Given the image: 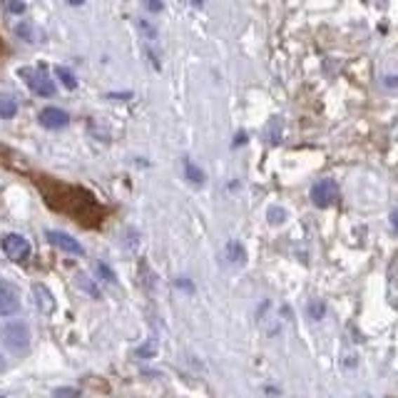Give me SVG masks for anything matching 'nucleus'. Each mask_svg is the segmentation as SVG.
Instances as JSON below:
<instances>
[{"instance_id":"f257e3e1","label":"nucleus","mask_w":398,"mask_h":398,"mask_svg":"<svg viewBox=\"0 0 398 398\" xmlns=\"http://www.w3.org/2000/svg\"><path fill=\"white\" fill-rule=\"evenodd\" d=\"M3 344L11 351H25L27 344H30V331L22 324H8L3 329Z\"/></svg>"},{"instance_id":"f03ea898","label":"nucleus","mask_w":398,"mask_h":398,"mask_svg":"<svg viewBox=\"0 0 398 398\" xmlns=\"http://www.w3.org/2000/svg\"><path fill=\"white\" fill-rule=\"evenodd\" d=\"M311 199L317 207H331L338 199V185L333 180H319L311 187Z\"/></svg>"},{"instance_id":"7ed1b4c3","label":"nucleus","mask_w":398,"mask_h":398,"mask_svg":"<svg viewBox=\"0 0 398 398\" xmlns=\"http://www.w3.org/2000/svg\"><path fill=\"white\" fill-rule=\"evenodd\" d=\"M3 251L13 262H25L30 257V241L20 234H6L3 237Z\"/></svg>"},{"instance_id":"20e7f679","label":"nucleus","mask_w":398,"mask_h":398,"mask_svg":"<svg viewBox=\"0 0 398 398\" xmlns=\"http://www.w3.org/2000/svg\"><path fill=\"white\" fill-rule=\"evenodd\" d=\"M20 309V294L11 281H0V317H13Z\"/></svg>"},{"instance_id":"39448f33","label":"nucleus","mask_w":398,"mask_h":398,"mask_svg":"<svg viewBox=\"0 0 398 398\" xmlns=\"http://www.w3.org/2000/svg\"><path fill=\"white\" fill-rule=\"evenodd\" d=\"M22 75H25L27 88L33 90L35 95H40V98H50V95L55 93L53 80H50L45 72H40V70H22Z\"/></svg>"},{"instance_id":"423d86ee","label":"nucleus","mask_w":398,"mask_h":398,"mask_svg":"<svg viewBox=\"0 0 398 398\" xmlns=\"http://www.w3.org/2000/svg\"><path fill=\"white\" fill-rule=\"evenodd\" d=\"M38 120H40V125H43L45 130H62V127L70 125V115H67L65 110H60V107L40 110Z\"/></svg>"},{"instance_id":"0eeeda50","label":"nucleus","mask_w":398,"mask_h":398,"mask_svg":"<svg viewBox=\"0 0 398 398\" xmlns=\"http://www.w3.org/2000/svg\"><path fill=\"white\" fill-rule=\"evenodd\" d=\"M48 241L53 246H58V249H62V251H67V254H75V257H80L82 251V244L77 239H72L70 234H65V232H48Z\"/></svg>"},{"instance_id":"6e6552de","label":"nucleus","mask_w":398,"mask_h":398,"mask_svg":"<svg viewBox=\"0 0 398 398\" xmlns=\"http://www.w3.org/2000/svg\"><path fill=\"white\" fill-rule=\"evenodd\" d=\"M33 299H35V304H38V309L43 311V314H53L55 311L53 291H50L48 286H43V284H35L33 286Z\"/></svg>"},{"instance_id":"1a4fd4ad","label":"nucleus","mask_w":398,"mask_h":398,"mask_svg":"<svg viewBox=\"0 0 398 398\" xmlns=\"http://www.w3.org/2000/svg\"><path fill=\"white\" fill-rule=\"evenodd\" d=\"M18 112V102L11 98V95H0V117L3 120H11Z\"/></svg>"},{"instance_id":"9d476101","label":"nucleus","mask_w":398,"mask_h":398,"mask_svg":"<svg viewBox=\"0 0 398 398\" xmlns=\"http://www.w3.org/2000/svg\"><path fill=\"white\" fill-rule=\"evenodd\" d=\"M55 75H58V80H60L67 90H75V88H77V80H75V75H72V72L67 70V67L58 65V67H55Z\"/></svg>"},{"instance_id":"9b49d317","label":"nucleus","mask_w":398,"mask_h":398,"mask_svg":"<svg viewBox=\"0 0 398 398\" xmlns=\"http://www.w3.org/2000/svg\"><path fill=\"white\" fill-rule=\"evenodd\" d=\"M185 175H187V180L194 182V185H202V182H204L202 169L197 167V164H192L190 159H187V162H185Z\"/></svg>"},{"instance_id":"f8f14e48","label":"nucleus","mask_w":398,"mask_h":398,"mask_svg":"<svg viewBox=\"0 0 398 398\" xmlns=\"http://www.w3.org/2000/svg\"><path fill=\"white\" fill-rule=\"evenodd\" d=\"M227 257H230V262H234V264H241L244 262V249H241L239 244H237V241H232L230 246H227Z\"/></svg>"},{"instance_id":"ddd939ff","label":"nucleus","mask_w":398,"mask_h":398,"mask_svg":"<svg viewBox=\"0 0 398 398\" xmlns=\"http://www.w3.org/2000/svg\"><path fill=\"white\" fill-rule=\"evenodd\" d=\"M137 25H140V30H142V33L147 35V40H154V38H157V30H154V27H150L145 20H137Z\"/></svg>"},{"instance_id":"4468645a","label":"nucleus","mask_w":398,"mask_h":398,"mask_svg":"<svg viewBox=\"0 0 398 398\" xmlns=\"http://www.w3.org/2000/svg\"><path fill=\"white\" fill-rule=\"evenodd\" d=\"M269 217H272L274 224H281L284 222V209H277V207L269 209Z\"/></svg>"},{"instance_id":"2eb2a0df","label":"nucleus","mask_w":398,"mask_h":398,"mask_svg":"<svg viewBox=\"0 0 398 398\" xmlns=\"http://www.w3.org/2000/svg\"><path fill=\"white\" fill-rule=\"evenodd\" d=\"M77 388H58V391H55V396H77Z\"/></svg>"},{"instance_id":"dca6fc26","label":"nucleus","mask_w":398,"mask_h":398,"mask_svg":"<svg viewBox=\"0 0 398 398\" xmlns=\"http://www.w3.org/2000/svg\"><path fill=\"white\" fill-rule=\"evenodd\" d=\"M137 354H140V356H145V354H154V344H152V341H150V344L145 346V349L137 351Z\"/></svg>"},{"instance_id":"f3484780","label":"nucleus","mask_w":398,"mask_h":398,"mask_svg":"<svg viewBox=\"0 0 398 398\" xmlns=\"http://www.w3.org/2000/svg\"><path fill=\"white\" fill-rule=\"evenodd\" d=\"M309 311H311V314H314V317H317V314H319V317H321V314H324V306L311 304V306H309Z\"/></svg>"},{"instance_id":"a211bd4d","label":"nucleus","mask_w":398,"mask_h":398,"mask_svg":"<svg viewBox=\"0 0 398 398\" xmlns=\"http://www.w3.org/2000/svg\"><path fill=\"white\" fill-rule=\"evenodd\" d=\"M391 224H393V230L398 232V209H396V212L391 214Z\"/></svg>"},{"instance_id":"6ab92c4d","label":"nucleus","mask_w":398,"mask_h":398,"mask_svg":"<svg viewBox=\"0 0 398 398\" xmlns=\"http://www.w3.org/2000/svg\"><path fill=\"white\" fill-rule=\"evenodd\" d=\"M11 11H15V13H22V6H20V3H11Z\"/></svg>"},{"instance_id":"aec40b11","label":"nucleus","mask_w":398,"mask_h":398,"mask_svg":"<svg viewBox=\"0 0 398 398\" xmlns=\"http://www.w3.org/2000/svg\"><path fill=\"white\" fill-rule=\"evenodd\" d=\"M0 364H3V361H0Z\"/></svg>"}]
</instances>
